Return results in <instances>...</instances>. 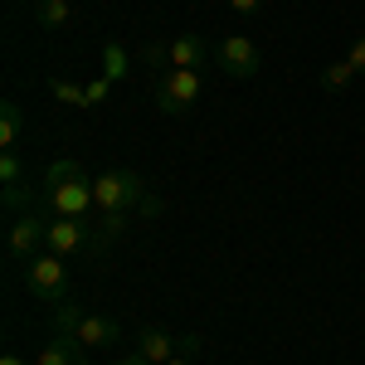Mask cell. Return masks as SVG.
Segmentation results:
<instances>
[{
    "label": "cell",
    "instance_id": "cell-22",
    "mask_svg": "<svg viewBox=\"0 0 365 365\" xmlns=\"http://www.w3.org/2000/svg\"><path fill=\"white\" fill-rule=\"evenodd\" d=\"M117 365H151V361H146V356H137V351H132V356H122V361H117Z\"/></svg>",
    "mask_w": 365,
    "mask_h": 365
},
{
    "label": "cell",
    "instance_id": "cell-10",
    "mask_svg": "<svg viewBox=\"0 0 365 365\" xmlns=\"http://www.w3.org/2000/svg\"><path fill=\"white\" fill-rule=\"evenodd\" d=\"M137 356H146L151 365H166L180 356V336H170L166 327H146L137 336Z\"/></svg>",
    "mask_w": 365,
    "mask_h": 365
},
{
    "label": "cell",
    "instance_id": "cell-11",
    "mask_svg": "<svg viewBox=\"0 0 365 365\" xmlns=\"http://www.w3.org/2000/svg\"><path fill=\"white\" fill-rule=\"evenodd\" d=\"M166 58H170V68H205L210 44L200 34H175V39H166Z\"/></svg>",
    "mask_w": 365,
    "mask_h": 365
},
{
    "label": "cell",
    "instance_id": "cell-5",
    "mask_svg": "<svg viewBox=\"0 0 365 365\" xmlns=\"http://www.w3.org/2000/svg\"><path fill=\"white\" fill-rule=\"evenodd\" d=\"M200 93H205V78H200V68H166L161 78H156V93H151V103L161 108L166 117H185L190 108L200 103Z\"/></svg>",
    "mask_w": 365,
    "mask_h": 365
},
{
    "label": "cell",
    "instance_id": "cell-1",
    "mask_svg": "<svg viewBox=\"0 0 365 365\" xmlns=\"http://www.w3.org/2000/svg\"><path fill=\"white\" fill-rule=\"evenodd\" d=\"M39 200L49 205V215H68V220H93L98 195H93V180L78 161H54L44 170V190Z\"/></svg>",
    "mask_w": 365,
    "mask_h": 365
},
{
    "label": "cell",
    "instance_id": "cell-6",
    "mask_svg": "<svg viewBox=\"0 0 365 365\" xmlns=\"http://www.w3.org/2000/svg\"><path fill=\"white\" fill-rule=\"evenodd\" d=\"M25 287L44 302H68V258H58L49 249L34 253L25 263Z\"/></svg>",
    "mask_w": 365,
    "mask_h": 365
},
{
    "label": "cell",
    "instance_id": "cell-8",
    "mask_svg": "<svg viewBox=\"0 0 365 365\" xmlns=\"http://www.w3.org/2000/svg\"><path fill=\"white\" fill-rule=\"evenodd\" d=\"M215 58H220V68H225L229 78H253L263 68V49L253 44L249 34H229L225 44L215 49Z\"/></svg>",
    "mask_w": 365,
    "mask_h": 365
},
{
    "label": "cell",
    "instance_id": "cell-4",
    "mask_svg": "<svg viewBox=\"0 0 365 365\" xmlns=\"http://www.w3.org/2000/svg\"><path fill=\"white\" fill-rule=\"evenodd\" d=\"M54 331H68V336H78L83 346H113L122 336V327H117L113 317L83 312L78 302H54Z\"/></svg>",
    "mask_w": 365,
    "mask_h": 365
},
{
    "label": "cell",
    "instance_id": "cell-17",
    "mask_svg": "<svg viewBox=\"0 0 365 365\" xmlns=\"http://www.w3.org/2000/svg\"><path fill=\"white\" fill-rule=\"evenodd\" d=\"M346 58L356 63V73L365 78V34H356V39H351V49H346Z\"/></svg>",
    "mask_w": 365,
    "mask_h": 365
},
{
    "label": "cell",
    "instance_id": "cell-7",
    "mask_svg": "<svg viewBox=\"0 0 365 365\" xmlns=\"http://www.w3.org/2000/svg\"><path fill=\"white\" fill-rule=\"evenodd\" d=\"M5 249H10V258L29 263L34 253L49 249V220H44L39 210H20L15 225H10V234H5Z\"/></svg>",
    "mask_w": 365,
    "mask_h": 365
},
{
    "label": "cell",
    "instance_id": "cell-13",
    "mask_svg": "<svg viewBox=\"0 0 365 365\" xmlns=\"http://www.w3.org/2000/svg\"><path fill=\"white\" fill-rule=\"evenodd\" d=\"M356 78H361V73H356V63H351V58H336V63H327V68H322V88H327V93H346Z\"/></svg>",
    "mask_w": 365,
    "mask_h": 365
},
{
    "label": "cell",
    "instance_id": "cell-19",
    "mask_svg": "<svg viewBox=\"0 0 365 365\" xmlns=\"http://www.w3.org/2000/svg\"><path fill=\"white\" fill-rule=\"evenodd\" d=\"M200 351H205V336H180V356H190V361H195Z\"/></svg>",
    "mask_w": 365,
    "mask_h": 365
},
{
    "label": "cell",
    "instance_id": "cell-23",
    "mask_svg": "<svg viewBox=\"0 0 365 365\" xmlns=\"http://www.w3.org/2000/svg\"><path fill=\"white\" fill-rule=\"evenodd\" d=\"M166 365H190V356H175V361H166Z\"/></svg>",
    "mask_w": 365,
    "mask_h": 365
},
{
    "label": "cell",
    "instance_id": "cell-21",
    "mask_svg": "<svg viewBox=\"0 0 365 365\" xmlns=\"http://www.w3.org/2000/svg\"><path fill=\"white\" fill-rule=\"evenodd\" d=\"M0 365H29V361L20 356V351H5V356H0Z\"/></svg>",
    "mask_w": 365,
    "mask_h": 365
},
{
    "label": "cell",
    "instance_id": "cell-18",
    "mask_svg": "<svg viewBox=\"0 0 365 365\" xmlns=\"http://www.w3.org/2000/svg\"><path fill=\"white\" fill-rule=\"evenodd\" d=\"M108 88H113L108 78H98V83H88V88H83V93H88V108H98V103L108 98Z\"/></svg>",
    "mask_w": 365,
    "mask_h": 365
},
{
    "label": "cell",
    "instance_id": "cell-14",
    "mask_svg": "<svg viewBox=\"0 0 365 365\" xmlns=\"http://www.w3.org/2000/svg\"><path fill=\"white\" fill-rule=\"evenodd\" d=\"M20 132H25V117H20L15 103H5V108H0V151L20 146Z\"/></svg>",
    "mask_w": 365,
    "mask_h": 365
},
{
    "label": "cell",
    "instance_id": "cell-2",
    "mask_svg": "<svg viewBox=\"0 0 365 365\" xmlns=\"http://www.w3.org/2000/svg\"><path fill=\"white\" fill-rule=\"evenodd\" d=\"M93 195H98V215H132L146 205V180L137 170H108L93 180Z\"/></svg>",
    "mask_w": 365,
    "mask_h": 365
},
{
    "label": "cell",
    "instance_id": "cell-20",
    "mask_svg": "<svg viewBox=\"0 0 365 365\" xmlns=\"http://www.w3.org/2000/svg\"><path fill=\"white\" fill-rule=\"evenodd\" d=\"M258 5H263V0H229V10H234V15H253Z\"/></svg>",
    "mask_w": 365,
    "mask_h": 365
},
{
    "label": "cell",
    "instance_id": "cell-9",
    "mask_svg": "<svg viewBox=\"0 0 365 365\" xmlns=\"http://www.w3.org/2000/svg\"><path fill=\"white\" fill-rule=\"evenodd\" d=\"M83 351H88V346L78 336H68V331H49V341L39 346L34 365H88Z\"/></svg>",
    "mask_w": 365,
    "mask_h": 365
},
{
    "label": "cell",
    "instance_id": "cell-3",
    "mask_svg": "<svg viewBox=\"0 0 365 365\" xmlns=\"http://www.w3.org/2000/svg\"><path fill=\"white\" fill-rule=\"evenodd\" d=\"M108 249V239H103V229L98 220H68V215H54L49 220V253L58 258H78V253H98Z\"/></svg>",
    "mask_w": 365,
    "mask_h": 365
},
{
    "label": "cell",
    "instance_id": "cell-15",
    "mask_svg": "<svg viewBox=\"0 0 365 365\" xmlns=\"http://www.w3.org/2000/svg\"><path fill=\"white\" fill-rule=\"evenodd\" d=\"M103 78H108V83L127 78V49H122L117 39H108V44H103Z\"/></svg>",
    "mask_w": 365,
    "mask_h": 365
},
{
    "label": "cell",
    "instance_id": "cell-16",
    "mask_svg": "<svg viewBox=\"0 0 365 365\" xmlns=\"http://www.w3.org/2000/svg\"><path fill=\"white\" fill-rule=\"evenodd\" d=\"M49 93L58 103H68V108H88V93L78 83H68V78H49Z\"/></svg>",
    "mask_w": 365,
    "mask_h": 365
},
{
    "label": "cell",
    "instance_id": "cell-12",
    "mask_svg": "<svg viewBox=\"0 0 365 365\" xmlns=\"http://www.w3.org/2000/svg\"><path fill=\"white\" fill-rule=\"evenodd\" d=\"M34 20L44 29H68L73 25V5L68 0H34Z\"/></svg>",
    "mask_w": 365,
    "mask_h": 365
}]
</instances>
